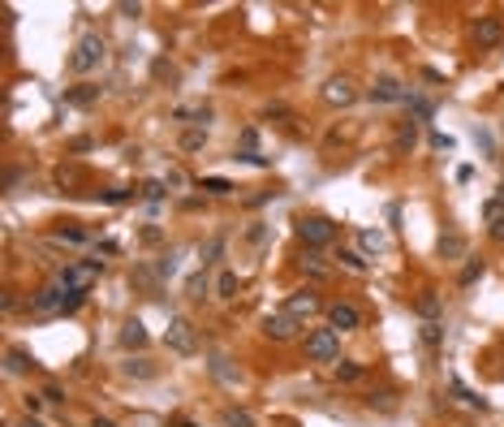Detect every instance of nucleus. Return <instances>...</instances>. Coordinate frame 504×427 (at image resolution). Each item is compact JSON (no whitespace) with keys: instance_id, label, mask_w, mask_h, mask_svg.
<instances>
[{"instance_id":"obj_1","label":"nucleus","mask_w":504,"mask_h":427,"mask_svg":"<svg viewBox=\"0 0 504 427\" xmlns=\"http://www.w3.org/2000/svg\"><path fill=\"white\" fill-rule=\"evenodd\" d=\"M104 56H108V48H104V39L100 35H83L74 43V52H69V70L74 74H95L104 65Z\"/></svg>"},{"instance_id":"obj_2","label":"nucleus","mask_w":504,"mask_h":427,"mask_svg":"<svg viewBox=\"0 0 504 427\" xmlns=\"http://www.w3.org/2000/svg\"><path fill=\"white\" fill-rule=\"evenodd\" d=\"M104 272V264L100 259H87V264H69V268H61L56 272V285L65 289V293H87L91 285H95V276Z\"/></svg>"},{"instance_id":"obj_3","label":"nucleus","mask_w":504,"mask_h":427,"mask_svg":"<svg viewBox=\"0 0 504 427\" xmlns=\"http://www.w3.org/2000/svg\"><path fill=\"white\" fill-rule=\"evenodd\" d=\"M294 229H298V238L306 242V251H319V246H328L336 238V220H328V216H298Z\"/></svg>"},{"instance_id":"obj_4","label":"nucleus","mask_w":504,"mask_h":427,"mask_svg":"<svg viewBox=\"0 0 504 427\" xmlns=\"http://www.w3.org/2000/svg\"><path fill=\"white\" fill-rule=\"evenodd\" d=\"M164 341H168V350H173V354H182V358L199 354V333H194V324H190L186 315H173V320H168Z\"/></svg>"},{"instance_id":"obj_5","label":"nucleus","mask_w":504,"mask_h":427,"mask_svg":"<svg viewBox=\"0 0 504 427\" xmlns=\"http://www.w3.org/2000/svg\"><path fill=\"white\" fill-rule=\"evenodd\" d=\"M306 358H311V363H336L340 346H336L332 328H311V333H306Z\"/></svg>"},{"instance_id":"obj_6","label":"nucleus","mask_w":504,"mask_h":427,"mask_svg":"<svg viewBox=\"0 0 504 427\" xmlns=\"http://www.w3.org/2000/svg\"><path fill=\"white\" fill-rule=\"evenodd\" d=\"M30 315H65V289L52 281V285H43V289H35L30 293Z\"/></svg>"},{"instance_id":"obj_7","label":"nucleus","mask_w":504,"mask_h":427,"mask_svg":"<svg viewBox=\"0 0 504 427\" xmlns=\"http://www.w3.org/2000/svg\"><path fill=\"white\" fill-rule=\"evenodd\" d=\"M474 43L479 48H500L504 43V18L500 13H483L474 22Z\"/></svg>"},{"instance_id":"obj_8","label":"nucleus","mask_w":504,"mask_h":427,"mask_svg":"<svg viewBox=\"0 0 504 427\" xmlns=\"http://www.w3.org/2000/svg\"><path fill=\"white\" fill-rule=\"evenodd\" d=\"M358 324H362V311H358L353 302H332L328 306V328L332 333H353Z\"/></svg>"},{"instance_id":"obj_9","label":"nucleus","mask_w":504,"mask_h":427,"mask_svg":"<svg viewBox=\"0 0 504 427\" xmlns=\"http://www.w3.org/2000/svg\"><path fill=\"white\" fill-rule=\"evenodd\" d=\"M323 100H328L332 108H349L358 100V87L349 78H328V82H323Z\"/></svg>"},{"instance_id":"obj_10","label":"nucleus","mask_w":504,"mask_h":427,"mask_svg":"<svg viewBox=\"0 0 504 427\" xmlns=\"http://www.w3.org/2000/svg\"><path fill=\"white\" fill-rule=\"evenodd\" d=\"M298 328H302V324L289 315V311H276V315H267V320H263V333H267L272 341H294V337H298Z\"/></svg>"},{"instance_id":"obj_11","label":"nucleus","mask_w":504,"mask_h":427,"mask_svg":"<svg viewBox=\"0 0 504 427\" xmlns=\"http://www.w3.org/2000/svg\"><path fill=\"white\" fill-rule=\"evenodd\" d=\"M117 341H121V350H147L151 337H147V328H142V320H125Z\"/></svg>"},{"instance_id":"obj_12","label":"nucleus","mask_w":504,"mask_h":427,"mask_svg":"<svg viewBox=\"0 0 504 427\" xmlns=\"http://www.w3.org/2000/svg\"><path fill=\"white\" fill-rule=\"evenodd\" d=\"M371 100H375V104H397V100H405V87H401V82L397 78H375V87H371Z\"/></svg>"},{"instance_id":"obj_13","label":"nucleus","mask_w":504,"mask_h":427,"mask_svg":"<svg viewBox=\"0 0 504 427\" xmlns=\"http://www.w3.org/2000/svg\"><path fill=\"white\" fill-rule=\"evenodd\" d=\"M285 311H289V315H294V320H311V315H315V311H319V298H315V293H311V289H298V293H294V298H289V302H285Z\"/></svg>"},{"instance_id":"obj_14","label":"nucleus","mask_w":504,"mask_h":427,"mask_svg":"<svg viewBox=\"0 0 504 427\" xmlns=\"http://www.w3.org/2000/svg\"><path fill=\"white\" fill-rule=\"evenodd\" d=\"M298 268H302L306 276H315V281H328V272H332L328 264H323V255H319V251H306V255L298 259Z\"/></svg>"},{"instance_id":"obj_15","label":"nucleus","mask_w":504,"mask_h":427,"mask_svg":"<svg viewBox=\"0 0 504 427\" xmlns=\"http://www.w3.org/2000/svg\"><path fill=\"white\" fill-rule=\"evenodd\" d=\"M435 251H440V259H465V238L461 233H444L440 242H435Z\"/></svg>"},{"instance_id":"obj_16","label":"nucleus","mask_w":504,"mask_h":427,"mask_svg":"<svg viewBox=\"0 0 504 427\" xmlns=\"http://www.w3.org/2000/svg\"><path fill=\"white\" fill-rule=\"evenodd\" d=\"M30 367H35V354H26V350H18V346L5 354V371H9V375H22V371H30Z\"/></svg>"},{"instance_id":"obj_17","label":"nucleus","mask_w":504,"mask_h":427,"mask_svg":"<svg viewBox=\"0 0 504 427\" xmlns=\"http://www.w3.org/2000/svg\"><path fill=\"white\" fill-rule=\"evenodd\" d=\"M405 104H410V121H431L435 117V104L422 100V95H405Z\"/></svg>"},{"instance_id":"obj_18","label":"nucleus","mask_w":504,"mask_h":427,"mask_svg":"<svg viewBox=\"0 0 504 427\" xmlns=\"http://www.w3.org/2000/svg\"><path fill=\"white\" fill-rule=\"evenodd\" d=\"M207 367H211V375H216V380L237 384V371L229 367V358H224V354H211V358H207Z\"/></svg>"},{"instance_id":"obj_19","label":"nucleus","mask_w":504,"mask_h":427,"mask_svg":"<svg viewBox=\"0 0 504 427\" xmlns=\"http://www.w3.org/2000/svg\"><path fill=\"white\" fill-rule=\"evenodd\" d=\"M418 143V121H401V129H397V138H393V147H397V152L405 156V152H410V147Z\"/></svg>"},{"instance_id":"obj_20","label":"nucleus","mask_w":504,"mask_h":427,"mask_svg":"<svg viewBox=\"0 0 504 427\" xmlns=\"http://www.w3.org/2000/svg\"><path fill=\"white\" fill-rule=\"evenodd\" d=\"M358 246H362L366 255H380L384 246H388V238L380 233V229H362V233H358Z\"/></svg>"},{"instance_id":"obj_21","label":"nucleus","mask_w":504,"mask_h":427,"mask_svg":"<svg viewBox=\"0 0 504 427\" xmlns=\"http://www.w3.org/2000/svg\"><path fill=\"white\" fill-rule=\"evenodd\" d=\"M220 423H224V427H259L246 410H237V406H224V410H220Z\"/></svg>"},{"instance_id":"obj_22","label":"nucleus","mask_w":504,"mask_h":427,"mask_svg":"<svg viewBox=\"0 0 504 427\" xmlns=\"http://www.w3.org/2000/svg\"><path fill=\"white\" fill-rule=\"evenodd\" d=\"M414 306H418V315L427 320V324H435V320H440V298H435V293H422V298H418Z\"/></svg>"},{"instance_id":"obj_23","label":"nucleus","mask_w":504,"mask_h":427,"mask_svg":"<svg viewBox=\"0 0 504 427\" xmlns=\"http://www.w3.org/2000/svg\"><path fill=\"white\" fill-rule=\"evenodd\" d=\"M203 143H207V125H194L182 134V152H203Z\"/></svg>"},{"instance_id":"obj_24","label":"nucleus","mask_w":504,"mask_h":427,"mask_svg":"<svg viewBox=\"0 0 504 427\" xmlns=\"http://www.w3.org/2000/svg\"><path fill=\"white\" fill-rule=\"evenodd\" d=\"M237 289H241L237 272H220V281H216V293H220V298H237Z\"/></svg>"},{"instance_id":"obj_25","label":"nucleus","mask_w":504,"mask_h":427,"mask_svg":"<svg viewBox=\"0 0 504 427\" xmlns=\"http://www.w3.org/2000/svg\"><path fill=\"white\" fill-rule=\"evenodd\" d=\"M95 100H100V87H78V91H69V104H78V108H91Z\"/></svg>"},{"instance_id":"obj_26","label":"nucleus","mask_w":504,"mask_h":427,"mask_svg":"<svg viewBox=\"0 0 504 427\" xmlns=\"http://www.w3.org/2000/svg\"><path fill=\"white\" fill-rule=\"evenodd\" d=\"M56 242H65V246H87L91 238H87V229H56Z\"/></svg>"},{"instance_id":"obj_27","label":"nucleus","mask_w":504,"mask_h":427,"mask_svg":"<svg viewBox=\"0 0 504 427\" xmlns=\"http://www.w3.org/2000/svg\"><path fill=\"white\" fill-rule=\"evenodd\" d=\"M336 259H340V268H349V272H366V259L358 251H336Z\"/></svg>"},{"instance_id":"obj_28","label":"nucleus","mask_w":504,"mask_h":427,"mask_svg":"<svg viewBox=\"0 0 504 427\" xmlns=\"http://www.w3.org/2000/svg\"><path fill=\"white\" fill-rule=\"evenodd\" d=\"M199 186H203V190H211V194H233V190H237L233 182H224V177H203Z\"/></svg>"},{"instance_id":"obj_29","label":"nucleus","mask_w":504,"mask_h":427,"mask_svg":"<svg viewBox=\"0 0 504 427\" xmlns=\"http://www.w3.org/2000/svg\"><path fill=\"white\" fill-rule=\"evenodd\" d=\"M151 78H155V82H173V78H177V70H173L164 56H160V61H151Z\"/></svg>"},{"instance_id":"obj_30","label":"nucleus","mask_w":504,"mask_h":427,"mask_svg":"<svg viewBox=\"0 0 504 427\" xmlns=\"http://www.w3.org/2000/svg\"><path fill=\"white\" fill-rule=\"evenodd\" d=\"M125 371H129V375H138V380H151V375H155V367L147 363V358H138V363L129 358V363H125Z\"/></svg>"},{"instance_id":"obj_31","label":"nucleus","mask_w":504,"mask_h":427,"mask_svg":"<svg viewBox=\"0 0 504 427\" xmlns=\"http://www.w3.org/2000/svg\"><path fill=\"white\" fill-rule=\"evenodd\" d=\"M422 341H427L431 350H440V341H444V328H440V324H422Z\"/></svg>"},{"instance_id":"obj_32","label":"nucleus","mask_w":504,"mask_h":427,"mask_svg":"<svg viewBox=\"0 0 504 427\" xmlns=\"http://www.w3.org/2000/svg\"><path fill=\"white\" fill-rule=\"evenodd\" d=\"M358 375H362V367H358V363H336V380L340 384H353Z\"/></svg>"},{"instance_id":"obj_33","label":"nucleus","mask_w":504,"mask_h":427,"mask_svg":"<svg viewBox=\"0 0 504 427\" xmlns=\"http://www.w3.org/2000/svg\"><path fill=\"white\" fill-rule=\"evenodd\" d=\"M203 293H207V276L199 272V276H190V281H186V298H203Z\"/></svg>"},{"instance_id":"obj_34","label":"nucleus","mask_w":504,"mask_h":427,"mask_svg":"<svg viewBox=\"0 0 504 427\" xmlns=\"http://www.w3.org/2000/svg\"><path fill=\"white\" fill-rule=\"evenodd\" d=\"M479 276H483V259H474V264H465V268H461V276H457V281H461V285H474V281H479Z\"/></svg>"},{"instance_id":"obj_35","label":"nucleus","mask_w":504,"mask_h":427,"mask_svg":"<svg viewBox=\"0 0 504 427\" xmlns=\"http://www.w3.org/2000/svg\"><path fill=\"white\" fill-rule=\"evenodd\" d=\"M452 393H457V397H461V402H465V406H479V410H483V406H487V402H483V397H474V393H470V388H465V384H461V380H452Z\"/></svg>"},{"instance_id":"obj_36","label":"nucleus","mask_w":504,"mask_h":427,"mask_svg":"<svg viewBox=\"0 0 504 427\" xmlns=\"http://www.w3.org/2000/svg\"><path fill=\"white\" fill-rule=\"evenodd\" d=\"M220 251H224V242H220V238H211V242L203 246V264H216V259H220Z\"/></svg>"},{"instance_id":"obj_37","label":"nucleus","mask_w":504,"mask_h":427,"mask_svg":"<svg viewBox=\"0 0 504 427\" xmlns=\"http://www.w3.org/2000/svg\"><path fill=\"white\" fill-rule=\"evenodd\" d=\"M366 406H380V410H393L397 402H393V393H371V397H366Z\"/></svg>"},{"instance_id":"obj_38","label":"nucleus","mask_w":504,"mask_h":427,"mask_svg":"<svg viewBox=\"0 0 504 427\" xmlns=\"http://www.w3.org/2000/svg\"><path fill=\"white\" fill-rule=\"evenodd\" d=\"M142 199H164V182H147L142 186Z\"/></svg>"},{"instance_id":"obj_39","label":"nucleus","mask_w":504,"mask_h":427,"mask_svg":"<svg viewBox=\"0 0 504 427\" xmlns=\"http://www.w3.org/2000/svg\"><path fill=\"white\" fill-rule=\"evenodd\" d=\"M431 147H435V152H452V138H448V134H440V129H435V134H431Z\"/></svg>"},{"instance_id":"obj_40","label":"nucleus","mask_w":504,"mask_h":427,"mask_svg":"<svg viewBox=\"0 0 504 427\" xmlns=\"http://www.w3.org/2000/svg\"><path fill=\"white\" fill-rule=\"evenodd\" d=\"M100 199H104V203H125L129 190H100Z\"/></svg>"},{"instance_id":"obj_41","label":"nucleus","mask_w":504,"mask_h":427,"mask_svg":"<svg viewBox=\"0 0 504 427\" xmlns=\"http://www.w3.org/2000/svg\"><path fill=\"white\" fill-rule=\"evenodd\" d=\"M83 302H87V293H69V298H65V315H74Z\"/></svg>"},{"instance_id":"obj_42","label":"nucleus","mask_w":504,"mask_h":427,"mask_svg":"<svg viewBox=\"0 0 504 427\" xmlns=\"http://www.w3.org/2000/svg\"><path fill=\"white\" fill-rule=\"evenodd\" d=\"M233 160H241V164H259V169H263V164H267V160H263V156H254V152H237V156H233Z\"/></svg>"},{"instance_id":"obj_43","label":"nucleus","mask_w":504,"mask_h":427,"mask_svg":"<svg viewBox=\"0 0 504 427\" xmlns=\"http://www.w3.org/2000/svg\"><path fill=\"white\" fill-rule=\"evenodd\" d=\"M43 402H65V393H61L56 384H47V388H43Z\"/></svg>"},{"instance_id":"obj_44","label":"nucleus","mask_w":504,"mask_h":427,"mask_svg":"<svg viewBox=\"0 0 504 427\" xmlns=\"http://www.w3.org/2000/svg\"><path fill=\"white\" fill-rule=\"evenodd\" d=\"M121 13H125V18H138V13H142V5H129V0H125V5H117Z\"/></svg>"},{"instance_id":"obj_45","label":"nucleus","mask_w":504,"mask_h":427,"mask_svg":"<svg viewBox=\"0 0 504 427\" xmlns=\"http://www.w3.org/2000/svg\"><path fill=\"white\" fill-rule=\"evenodd\" d=\"M492 238H496V242H504V216H500V220H492Z\"/></svg>"},{"instance_id":"obj_46","label":"nucleus","mask_w":504,"mask_h":427,"mask_svg":"<svg viewBox=\"0 0 504 427\" xmlns=\"http://www.w3.org/2000/svg\"><path fill=\"white\" fill-rule=\"evenodd\" d=\"M91 427H117V423H112V419H100V415H95V419H91Z\"/></svg>"},{"instance_id":"obj_47","label":"nucleus","mask_w":504,"mask_h":427,"mask_svg":"<svg viewBox=\"0 0 504 427\" xmlns=\"http://www.w3.org/2000/svg\"><path fill=\"white\" fill-rule=\"evenodd\" d=\"M18 427H43V423H39V419H35V415H26V419H22V423H18Z\"/></svg>"},{"instance_id":"obj_48","label":"nucleus","mask_w":504,"mask_h":427,"mask_svg":"<svg viewBox=\"0 0 504 427\" xmlns=\"http://www.w3.org/2000/svg\"><path fill=\"white\" fill-rule=\"evenodd\" d=\"M496 199H500V203H504V182H500V194H496Z\"/></svg>"}]
</instances>
